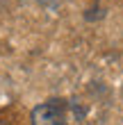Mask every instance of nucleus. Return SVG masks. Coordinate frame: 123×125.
I'll return each instance as SVG.
<instances>
[{"instance_id": "f257e3e1", "label": "nucleus", "mask_w": 123, "mask_h": 125, "mask_svg": "<svg viewBox=\"0 0 123 125\" xmlns=\"http://www.w3.org/2000/svg\"><path fill=\"white\" fill-rule=\"evenodd\" d=\"M68 107L64 100H48L32 109V125H66Z\"/></svg>"}]
</instances>
